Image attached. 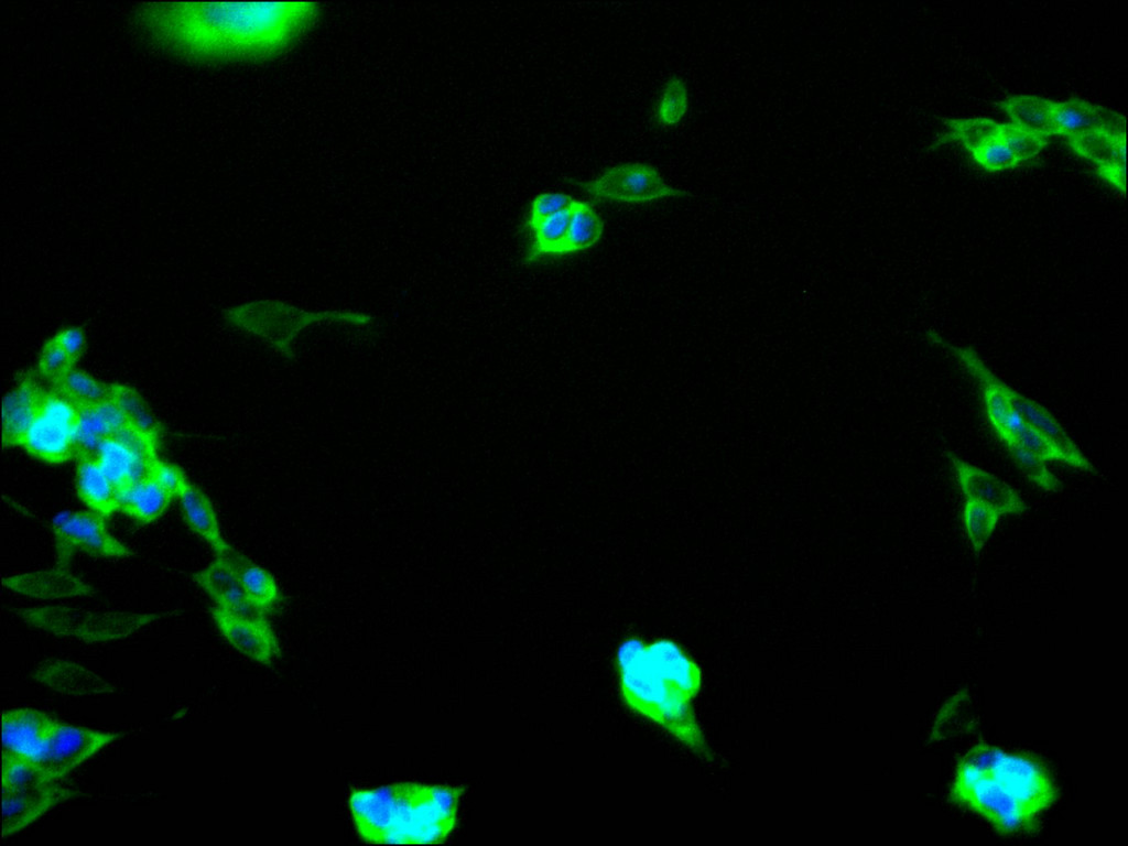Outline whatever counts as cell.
Masks as SVG:
<instances>
[{
	"label": "cell",
	"mask_w": 1128,
	"mask_h": 846,
	"mask_svg": "<svg viewBox=\"0 0 1128 846\" xmlns=\"http://www.w3.org/2000/svg\"><path fill=\"white\" fill-rule=\"evenodd\" d=\"M314 2H162L143 10L150 34L199 59L268 56L293 43L315 20Z\"/></svg>",
	"instance_id": "6da1fadb"
},
{
	"label": "cell",
	"mask_w": 1128,
	"mask_h": 846,
	"mask_svg": "<svg viewBox=\"0 0 1128 846\" xmlns=\"http://www.w3.org/2000/svg\"><path fill=\"white\" fill-rule=\"evenodd\" d=\"M617 669L621 697L631 711L696 756L712 759L693 707L702 686L695 661L670 640L646 643L632 638L618 648Z\"/></svg>",
	"instance_id": "7a4b0ae2"
},
{
	"label": "cell",
	"mask_w": 1128,
	"mask_h": 846,
	"mask_svg": "<svg viewBox=\"0 0 1128 846\" xmlns=\"http://www.w3.org/2000/svg\"><path fill=\"white\" fill-rule=\"evenodd\" d=\"M465 788L399 782L355 789L348 805L359 837L370 844H438L454 831Z\"/></svg>",
	"instance_id": "3957f363"
},
{
	"label": "cell",
	"mask_w": 1128,
	"mask_h": 846,
	"mask_svg": "<svg viewBox=\"0 0 1128 846\" xmlns=\"http://www.w3.org/2000/svg\"><path fill=\"white\" fill-rule=\"evenodd\" d=\"M954 793L1004 832L1027 827L1052 799L1050 781L1038 764L990 747L964 758Z\"/></svg>",
	"instance_id": "277c9868"
},
{
	"label": "cell",
	"mask_w": 1128,
	"mask_h": 846,
	"mask_svg": "<svg viewBox=\"0 0 1128 846\" xmlns=\"http://www.w3.org/2000/svg\"><path fill=\"white\" fill-rule=\"evenodd\" d=\"M28 625L46 632L87 643L126 638L161 618L159 614L104 611L68 606L19 609Z\"/></svg>",
	"instance_id": "5b68a950"
},
{
	"label": "cell",
	"mask_w": 1128,
	"mask_h": 846,
	"mask_svg": "<svg viewBox=\"0 0 1128 846\" xmlns=\"http://www.w3.org/2000/svg\"><path fill=\"white\" fill-rule=\"evenodd\" d=\"M79 408L59 392H43L37 415L22 447L47 464L77 457L76 427Z\"/></svg>",
	"instance_id": "8992f818"
},
{
	"label": "cell",
	"mask_w": 1128,
	"mask_h": 846,
	"mask_svg": "<svg viewBox=\"0 0 1128 846\" xmlns=\"http://www.w3.org/2000/svg\"><path fill=\"white\" fill-rule=\"evenodd\" d=\"M104 517L93 511L64 510L52 520L56 565L67 566L76 552L95 557H128L133 551L107 529Z\"/></svg>",
	"instance_id": "52a82bcc"
},
{
	"label": "cell",
	"mask_w": 1128,
	"mask_h": 846,
	"mask_svg": "<svg viewBox=\"0 0 1128 846\" xmlns=\"http://www.w3.org/2000/svg\"><path fill=\"white\" fill-rule=\"evenodd\" d=\"M95 457L118 490L149 476L158 457V434L129 424L104 441Z\"/></svg>",
	"instance_id": "ba28073f"
},
{
	"label": "cell",
	"mask_w": 1128,
	"mask_h": 846,
	"mask_svg": "<svg viewBox=\"0 0 1128 846\" xmlns=\"http://www.w3.org/2000/svg\"><path fill=\"white\" fill-rule=\"evenodd\" d=\"M585 191L597 199L642 204L686 193L668 184L649 164L626 163L612 166L585 184Z\"/></svg>",
	"instance_id": "9c48e42d"
},
{
	"label": "cell",
	"mask_w": 1128,
	"mask_h": 846,
	"mask_svg": "<svg viewBox=\"0 0 1128 846\" xmlns=\"http://www.w3.org/2000/svg\"><path fill=\"white\" fill-rule=\"evenodd\" d=\"M948 132L986 171L999 172L1023 165L1006 143L1002 122L977 117L953 119L948 122Z\"/></svg>",
	"instance_id": "30bf717a"
},
{
	"label": "cell",
	"mask_w": 1128,
	"mask_h": 846,
	"mask_svg": "<svg viewBox=\"0 0 1128 846\" xmlns=\"http://www.w3.org/2000/svg\"><path fill=\"white\" fill-rule=\"evenodd\" d=\"M117 739L118 735L115 733L76 727L58 722L47 755L40 763L56 781H59L73 769Z\"/></svg>",
	"instance_id": "8fae6325"
},
{
	"label": "cell",
	"mask_w": 1128,
	"mask_h": 846,
	"mask_svg": "<svg viewBox=\"0 0 1128 846\" xmlns=\"http://www.w3.org/2000/svg\"><path fill=\"white\" fill-rule=\"evenodd\" d=\"M57 723L53 716L35 708L24 707L3 712V749L41 762L47 755Z\"/></svg>",
	"instance_id": "7c38bea8"
},
{
	"label": "cell",
	"mask_w": 1128,
	"mask_h": 846,
	"mask_svg": "<svg viewBox=\"0 0 1128 846\" xmlns=\"http://www.w3.org/2000/svg\"><path fill=\"white\" fill-rule=\"evenodd\" d=\"M210 612L224 638L248 659L270 664L280 655L278 638L267 618L243 617L218 606Z\"/></svg>",
	"instance_id": "4fadbf2b"
},
{
	"label": "cell",
	"mask_w": 1128,
	"mask_h": 846,
	"mask_svg": "<svg viewBox=\"0 0 1128 846\" xmlns=\"http://www.w3.org/2000/svg\"><path fill=\"white\" fill-rule=\"evenodd\" d=\"M193 579L209 595L216 606L243 617L267 618L249 600L229 554L216 555L207 566L193 575Z\"/></svg>",
	"instance_id": "5bb4252c"
},
{
	"label": "cell",
	"mask_w": 1128,
	"mask_h": 846,
	"mask_svg": "<svg viewBox=\"0 0 1128 846\" xmlns=\"http://www.w3.org/2000/svg\"><path fill=\"white\" fill-rule=\"evenodd\" d=\"M1107 183L1126 194V132L1097 131L1066 140Z\"/></svg>",
	"instance_id": "9a60e30c"
},
{
	"label": "cell",
	"mask_w": 1128,
	"mask_h": 846,
	"mask_svg": "<svg viewBox=\"0 0 1128 846\" xmlns=\"http://www.w3.org/2000/svg\"><path fill=\"white\" fill-rule=\"evenodd\" d=\"M130 424L129 416L117 398L111 394L90 405L79 408L76 427L77 457L95 456L99 445Z\"/></svg>",
	"instance_id": "2e32d148"
},
{
	"label": "cell",
	"mask_w": 1128,
	"mask_h": 846,
	"mask_svg": "<svg viewBox=\"0 0 1128 846\" xmlns=\"http://www.w3.org/2000/svg\"><path fill=\"white\" fill-rule=\"evenodd\" d=\"M1053 117L1056 134L1066 140L1097 131L1126 132L1122 115L1080 98L1054 101Z\"/></svg>",
	"instance_id": "e0dca14e"
},
{
	"label": "cell",
	"mask_w": 1128,
	"mask_h": 846,
	"mask_svg": "<svg viewBox=\"0 0 1128 846\" xmlns=\"http://www.w3.org/2000/svg\"><path fill=\"white\" fill-rule=\"evenodd\" d=\"M69 796L70 791L58 782L32 790H2V838L23 829Z\"/></svg>",
	"instance_id": "ac0fdd59"
},
{
	"label": "cell",
	"mask_w": 1128,
	"mask_h": 846,
	"mask_svg": "<svg viewBox=\"0 0 1128 846\" xmlns=\"http://www.w3.org/2000/svg\"><path fill=\"white\" fill-rule=\"evenodd\" d=\"M7 589L34 599H61L91 594L90 585L70 572L67 566L21 573L2 578Z\"/></svg>",
	"instance_id": "d6986e66"
},
{
	"label": "cell",
	"mask_w": 1128,
	"mask_h": 846,
	"mask_svg": "<svg viewBox=\"0 0 1128 846\" xmlns=\"http://www.w3.org/2000/svg\"><path fill=\"white\" fill-rule=\"evenodd\" d=\"M959 487L966 498L993 507L999 514H1018L1026 505L1015 489L990 473L952 457Z\"/></svg>",
	"instance_id": "ffe728a7"
},
{
	"label": "cell",
	"mask_w": 1128,
	"mask_h": 846,
	"mask_svg": "<svg viewBox=\"0 0 1128 846\" xmlns=\"http://www.w3.org/2000/svg\"><path fill=\"white\" fill-rule=\"evenodd\" d=\"M33 679L64 695L82 697L115 692V686L87 668L67 660L43 661L33 672Z\"/></svg>",
	"instance_id": "44dd1931"
},
{
	"label": "cell",
	"mask_w": 1128,
	"mask_h": 846,
	"mask_svg": "<svg viewBox=\"0 0 1128 846\" xmlns=\"http://www.w3.org/2000/svg\"><path fill=\"white\" fill-rule=\"evenodd\" d=\"M177 499L188 528L216 555H227L234 550L221 534L217 514L210 499L197 486L188 481Z\"/></svg>",
	"instance_id": "7402d4cb"
},
{
	"label": "cell",
	"mask_w": 1128,
	"mask_h": 846,
	"mask_svg": "<svg viewBox=\"0 0 1128 846\" xmlns=\"http://www.w3.org/2000/svg\"><path fill=\"white\" fill-rule=\"evenodd\" d=\"M43 392L26 381L4 397L2 404L3 448L22 447L26 433L37 415Z\"/></svg>",
	"instance_id": "603a6c76"
},
{
	"label": "cell",
	"mask_w": 1128,
	"mask_h": 846,
	"mask_svg": "<svg viewBox=\"0 0 1128 846\" xmlns=\"http://www.w3.org/2000/svg\"><path fill=\"white\" fill-rule=\"evenodd\" d=\"M76 459L75 487L82 502L104 518L118 511L119 490L96 457L80 456Z\"/></svg>",
	"instance_id": "cb8c5ba5"
},
{
	"label": "cell",
	"mask_w": 1128,
	"mask_h": 846,
	"mask_svg": "<svg viewBox=\"0 0 1128 846\" xmlns=\"http://www.w3.org/2000/svg\"><path fill=\"white\" fill-rule=\"evenodd\" d=\"M1008 394L1013 406L1026 422L1054 442L1069 456L1072 467L1088 471L1095 470L1094 466L1078 451L1064 429L1049 411L1010 387L1008 388Z\"/></svg>",
	"instance_id": "d4e9b609"
},
{
	"label": "cell",
	"mask_w": 1128,
	"mask_h": 846,
	"mask_svg": "<svg viewBox=\"0 0 1128 846\" xmlns=\"http://www.w3.org/2000/svg\"><path fill=\"white\" fill-rule=\"evenodd\" d=\"M172 497L149 476L119 491L118 511L147 524L159 519Z\"/></svg>",
	"instance_id": "484cf974"
},
{
	"label": "cell",
	"mask_w": 1128,
	"mask_h": 846,
	"mask_svg": "<svg viewBox=\"0 0 1128 846\" xmlns=\"http://www.w3.org/2000/svg\"><path fill=\"white\" fill-rule=\"evenodd\" d=\"M1053 104L1039 96H1012L1000 102L1011 123L1031 132L1051 138L1056 135Z\"/></svg>",
	"instance_id": "4316f807"
},
{
	"label": "cell",
	"mask_w": 1128,
	"mask_h": 846,
	"mask_svg": "<svg viewBox=\"0 0 1128 846\" xmlns=\"http://www.w3.org/2000/svg\"><path fill=\"white\" fill-rule=\"evenodd\" d=\"M229 555L236 564L249 600L267 616L281 600V592L275 578L268 570L251 562L237 551L232 550Z\"/></svg>",
	"instance_id": "83f0119b"
},
{
	"label": "cell",
	"mask_w": 1128,
	"mask_h": 846,
	"mask_svg": "<svg viewBox=\"0 0 1128 846\" xmlns=\"http://www.w3.org/2000/svg\"><path fill=\"white\" fill-rule=\"evenodd\" d=\"M2 790L23 791L46 787L56 781L40 762L3 749Z\"/></svg>",
	"instance_id": "f1b7e54d"
},
{
	"label": "cell",
	"mask_w": 1128,
	"mask_h": 846,
	"mask_svg": "<svg viewBox=\"0 0 1128 846\" xmlns=\"http://www.w3.org/2000/svg\"><path fill=\"white\" fill-rule=\"evenodd\" d=\"M603 231L604 223L595 208L587 202L577 200L562 254L589 249L600 239Z\"/></svg>",
	"instance_id": "f546056e"
},
{
	"label": "cell",
	"mask_w": 1128,
	"mask_h": 846,
	"mask_svg": "<svg viewBox=\"0 0 1128 846\" xmlns=\"http://www.w3.org/2000/svg\"><path fill=\"white\" fill-rule=\"evenodd\" d=\"M576 202L546 218L532 230L533 241L528 254L529 260L542 256L562 254Z\"/></svg>",
	"instance_id": "4dcf8cb0"
},
{
	"label": "cell",
	"mask_w": 1128,
	"mask_h": 846,
	"mask_svg": "<svg viewBox=\"0 0 1128 846\" xmlns=\"http://www.w3.org/2000/svg\"><path fill=\"white\" fill-rule=\"evenodd\" d=\"M999 513L990 506L967 498L963 510V523L972 547L979 552L993 533Z\"/></svg>",
	"instance_id": "1f68e13d"
},
{
	"label": "cell",
	"mask_w": 1128,
	"mask_h": 846,
	"mask_svg": "<svg viewBox=\"0 0 1128 846\" xmlns=\"http://www.w3.org/2000/svg\"><path fill=\"white\" fill-rule=\"evenodd\" d=\"M78 408L97 403L108 398L112 389H105L85 372L70 370L61 380L58 391Z\"/></svg>",
	"instance_id": "d6a6232c"
},
{
	"label": "cell",
	"mask_w": 1128,
	"mask_h": 846,
	"mask_svg": "<svg viewBox=\"0 0 1128 846\" xmlns=\"http://www.w3.org/2000/svg\"><path fill=\"white\" fill-rule=\"evenodd\" d=\"M688 108V93L681 78H672L665 85L657 109L659 122L675 126L684 118Z\"/></svg>",
	"instance_id": "836d02e7"
},
{
	"label": "cell",
	"mask_w": 1128,
	"mask_h": 846,
	"mask_svg": "<svg viewBox=\"0 0 1128 846\" xmlns=\"http://www.w3.org/2000/svg\"><path fill=\"white\" fill-rule=\"evenodd\" d=\"M1004 137L1008 147L1023 165L1035 160L1050 140L1048 137L1031 132L1011 122L1004 123Z\"/></svg>",
	"instance_id": "e575fe53"
},
{
	"label": "cell",
	"mask_w": 1128,
	"mask_h": 846,
	"mask_svg": "<svg viewBox=\"0 0 1128 846\" xmlns=\"http://www.w3.org/2000/svg\"><path fill=\"white\" fill-rule=\"evenodd\" d=\"M1022 473L1045 491L1058 492L1061 484L1044 466V462L1020 447L1008 448Z\"/></svg>",
	"instance_id": "d590c367"
},
{
	"label": "cell",
	"mask_w": 1128,
	"mask_h": 846,
	"mask_svg": "<svg viewBox=\"0 0 1128 846\" xmlns=\"http://www.w3.org/2000/svg\"><path fill=\"white\" fill-rule=\"evenodd\" d=\"M572 196L560 192H543L531 204L528 227L533 230L546 218L560 213L575 203Z\"/></svg>",
	"instance_id": "8d00e7d4"
},
{
	"label": "cell",
	"mask_w": 1128,
	"mask_h": 846,
	"mask_svg": "<svg viewBox=\"0 0 1128 846\" xmlns=\"http://www.w3.org/2000/svg\"><path fill=\"white\" fill-rule=\"evenodd\" d=\"M149 477L173 499L178 497L188 482L185 474L177 466L159 458L152 464Z\"/></svg>",
	"instance_id": "74e56055"
},
{
	"label": "cell",
	"mask_w": 1128,
	"mask_h": 846,
	"mask_svg": "<svg viewBox=\"0 0 1128 846\" xmlns=\"http://www.w3.org/2000/svg\"><path fill=\"white\" fill-rule=\"evenodd\" d=\"M69 360L70 357L68 354L56 340H54L44 349L42 364L45 371L55 372L65 369V366Z\"/></svg>",
	"instance_id": "f35d334b"
},
{
	"label": "cell",
	"mask_w": 1128,
	"mask_h": 846,
	"mask_svg": "<svg viewBox=\"0 0 1128 846\" xmlns=\"http://www.w3.org/2000/svg\"><path fill=\"white\" fill-rule=\"evenodd\" d=\"M55 340L64 348V350L72 358L80 351L84 345V335L77 328H68L63 330L59 335H57Z\"/></svg>",
	"instance_id": "ab89813d"
}]
</instances>
